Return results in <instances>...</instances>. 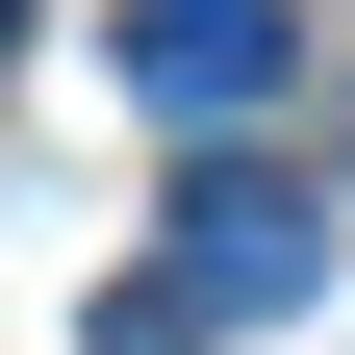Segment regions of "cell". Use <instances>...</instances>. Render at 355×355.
Masks as SVG:
<instances>
[{"label": "cell", "mask_w": 355, "mask_h": 355, "mask_svg": "<svg viewBox=\"0 0 355 355\" xmlns=\"http://www.w3.org/2000/svg\"><path fill=\"white\" fill-rule=\"evenodd\" d=\"M178 304H203V330H304V304H330V203L254 178V153H203L178 178Z\"/></svg>", "instance_id": "cell-1"}, {"label": "cell", "mask_w": 355, "mask_h": 355, "mask_svg": "<svg viewBox=\"0 0 355 355\" xmlns=\"http://www.w3.org/2000/svg\"><path fill=\"white\" fill-rule=\"evenodd\" d=\"M102 26H127V102H153V127H254V102L304 76L279 0H102Z\"/></svg>", "instance_id": "cell-2"}]
</instances>
